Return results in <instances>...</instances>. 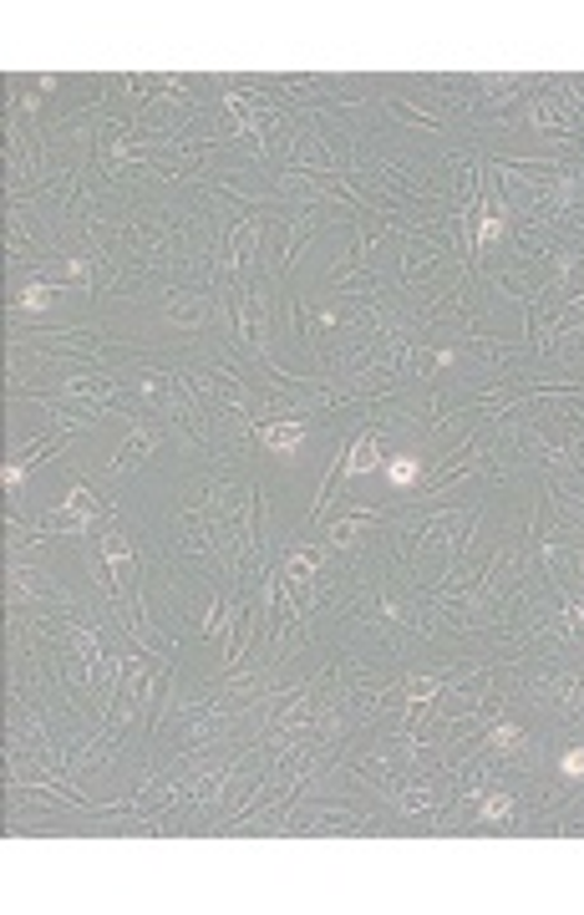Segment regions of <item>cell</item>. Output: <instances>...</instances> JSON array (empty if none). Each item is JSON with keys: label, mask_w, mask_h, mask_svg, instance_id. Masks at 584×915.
I'll return each mask as SVG.
<instances>
[{"label": "cell", "mask_w": 584, "mask_h": 915, "mask_svg": "<svg viewBox=\"0 0 584 915\" xmlns=\"http://www.w3.org/2000/svg\"><path fill=\"white\" fill-rule=\"evenodd\" d=\"M122 422H128V438H122V448L108 458V469H102V483H118L128 479L138 463H143L148 453H158V448L168 443V438H179V422H158L153 412H122Z\"/></svg>", "instance_id": "cell-1"}, {"label": "cell", "mask_w": 584, "mask_h": 915, "mask_svg": "<svg viewBox=\"0 0 584 915\" xmlns=\"http://www.w3.org/2000/svg\"><path fill=\"white\" fill-rule=\"evenodd\" d=\"M102 519H108V504H97V489L77 483L72 494L61 499V504L37 524V534H47V540L51 534H57V540H87V534H97Z\"/></svg>", "instance_id": "cell-2"}, {"label": "cell", "mask_w": 584, "mask_h": 915, "mask_svg": "<svg viewBox=\"0 0 584 915\" xmlns=\"http://www.w3.org/2000/svg\"><path fill=\"white\" fill-rule=\"evenodd\" d=\"M325 554H331V544H290V550L274 554V565H280V575H285V591H315L321 585V565H325Z\"/></svg>", "instance_id": "cell-3"}, {"label": "cell", "mask_w": 584, "mask_h": 915, "mask_svg": "<svg viewBox=\"0 0 584 915\" xmlns=\"http://www.w3.org/2000/svg\"><path fill=\"white\" fill-rule=\"evenodd\" d=\"M382 428H366L356 433V443L346 448V463H341V479H366V473L382 469Z\"/></svg>", "instance_id": "cell-4"}, {"label": "cell", "mask_w": 584, "mask_h": 915, "mask_svg": "<svg viewBox=\"0 0 584 915\" xmlns=\"http://www.w3.org/2000/svg\"><path fill=\"white\" fill-rule=\"evenodd\" d=\"M305 433H311V428H305L300 418H274V422H260V428H254V443H260L264 453L285 458V453H295V448L305 443Z\"/></svg>", "instance_id": "cell-5"}, {"label": "cell", "mask_w": 584, "mask_h": 915, "mask_svg": "<svg viewBox=\"0 0 584 915\" xmlns=\"http://www.w3.org/2000/svg\"><path fill=\"white\" fill-rule=\"evenodd\" d=\"M513 820H518V804H513L509 788H483L477 814H473V829H513Z\"/></svg>", "instance_id": "cell-6"}, {"label": "cell", "mask_w": 584, "mask_h": 915, "mask_svg": "<svg viewBox=\"0 0 584 915\" xmlns=\"http://www.w3.org/2000/svg\"><path fill=\"white\" fill-rule=\"evenodd\" d=\"M412 483H427V469H422V458H417V453H396V458H386V489H392V494H406Z\"/></svg>", "instance_id": "cell-7"}, {"label": "cell", "mask_w": 584, "mask_h": 915, "mask_svg": "<svg viewBox=\"0 0 584 915\" xmlns=\"http://www.w3.org/2000/svg\"><path fill=\"white\" fill-rule=\"evenodd\" d=\"M61 295H67V290L47 285V280H31V285L16 290V311H51V305L61 301Z\"/></svg>", "instance_id": "cell-8"}, {"label": "cell", "mask_w": 584, "mask_h": 915, "mask_svg": "<svg viewBox=\"0 0 584 915\" xmlns=\"http://www.w3.org/2000/svg\"><path fill=\"white\" fill-rule=\"evenodd\" d=\"M560 778H564V788L584 783V743H570V747L560 753Z\"/></svg>", "instance_id": "cell-9"}]
</instances>
